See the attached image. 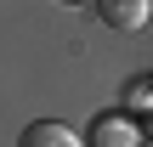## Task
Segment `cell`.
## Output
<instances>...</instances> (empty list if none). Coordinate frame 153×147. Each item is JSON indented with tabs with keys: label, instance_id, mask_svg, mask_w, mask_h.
<instances>
[{
	"label": "cell",
	"instance_id": "6da1fadb",
	"mask_svg": "<svg viewBox=\"0 0 153 147\" xmlns=\"http://www.w3.org/2000/svg\"><path fill=\"white\" fill-rule=\"evenodd\" d=\"M85 147H142L136 113H97L91 130H85Z\"/></svg>",
	"mask_w": 153,
	"mask_h": 147
},
{
	"label": "cell",
	"instance_id": "7a4b0ae2",
	"mask_svg": "<svg viewBox=\"0 0 153 147\" xmlns=\"http://www.w3.org/2000/svg\"><path fill=\"white\" fill-rule=\"evenodd\" d=\"M91 6H97V23L102 28H119V34L148 28V0H91Z\"/></svg>",
	"mask_w": 153,
	"mask_h": 147
},
{
	"label": "cell",
	"instance_id": "3957f363",
	"mask_svg": "<svg viewBox=\"0 0 153 147\" xmlns=\"http://www.w3.org/2000/svg\"><path fill=\"white\" fill-rule=\"evenodd\" d=\"M17 147H85V142H79L62 119H34V125L17 136Z\"/></svg>",
	"mask_w": 153,
	"mask_h": 147
},
{
	"label": "cell",
	"instance_id": "277c9868",
	"mask_svg": "<svg viewBox=\"0 0 153 147\" xmlns=\"http://www.w3.org/2000/svg\"><path fill=\"white\" fill-rule=\"evenodd\" d=\"M125 113H153V79L148 74L125 85Z\"/></svg>",
	"mask_w": 153,
	"mask_h": 147
},
{
	"label": "cell",
	"instance_id": "5b68a950",
	"mask_svg": "<svg viewBox=\"0 0 153 147\" xmlns=\"http://www.w3.org/2000/svg\"><path fill=\"white\" fill-rule=\"evenodd\" d=\"M62 6H79V0H62Z\"/></svg>",
	"mask_w": 153,
	"mask_h": 147
}]
</instances>
